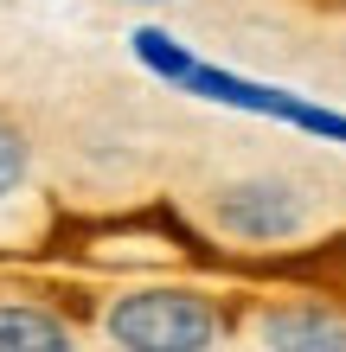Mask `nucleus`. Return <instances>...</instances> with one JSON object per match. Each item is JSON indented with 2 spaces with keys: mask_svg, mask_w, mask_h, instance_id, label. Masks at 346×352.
<instances>
[{
  "mask_svg": "<svg viewBox=\"0 0 346 352\" xmlns=\"http://www.w3.org/2000/svg\"><path fill=\"white\" fill-rule=\"evenodd\" d=\"M263 352H346V320L321 307H270L257 320Z\"/></svg>",
  "mask_w": 346,
  "mask_h": 352,
  "instance_id": "nucleus-4",
  "label": "nucleus"
},
{
  "mask_svg": "<svg viewBox=\"0 0 346 352\" xmlns=\"http://www.w3.org/2000/svg\"><path fill=\"white\" fill-rule=\"evenodd\" d=\"M0 352H77V340L52 307L0 301Z\"/></svg>",
  "mask_w": 346,
  "mask_h": 352,
  "instance_id": "nucleus-5",
  "label": "nucleus"
},
{
  "mask_svg": "<svg viewBox=\"0 0 346 352\" xmlns=\"http://www.w3.org/2000/svg\"><path fill=\"white\" fill-rule=\"evenodd\" d=\"M129 45H135V58H141V65H148V71L160 77V84H180V77H186V71L199 65V58H193L186 45H180L173 32H160V26H141V32L129 38Z\"/></svg>",
  "mask_w": 346,
  "mask_h": 352,
  "instance_id": "nucleus-6",
  "label": "nucleus"
},
{
  "mask_svg": "<svg viewBox=\"0 0 346 352\" xmlns=\"http://www.w3.org/2000/svg\"><path fill=\"white\" fill-rule=\"evenodd\" d=\"M212 224L237 243H282L308 224V199L289 179H237L212 192Z\"/></svg>",
  "mask_w": 346,
  "mask_h": 352,
  "instance_id": "nucleus-3",
  "label": "nucleus"
},
{
  "mask_svg": "<svg viewBox=\"0 0 346 352\" xmlns=\"http://www.w3.org/2000/svg\"><path fill=\"white\" fill-rule=\"evenodd\" d=\"M26 186V141H19L13 122H0V199Z\"/></svg>",
  "mask_w": 346,
  "mask_h": 352,
  "instance_id": "nucleus-7",
  "label": "nucleus"
},
{
  "mask_svg": "<svg viewBox=\"0 0 346 352\" xmlns=\"http://www.w3.org/2000/svg\"><path fill=\"white\" fill-rule=\"evenodd\" d=\"M186 96H206V102H225V109L244 116H270V122H289V129L314 135V141H340L346 148V116L340 109H321V102L295 96V90H276V84H257V77H237V71H218V65H193L180 77Z\"/></svg>",
  "mask_w": 346,
  "mask_h": 352,
  "instance_id": "nucleus-2",
  "label": "nucleus"
},
{
  "mask_svg": "<svg viewBox=\"0 0 346 352\" xmlns=\"http://www.w3.org/2000/svg\"><path fill=\"white\" fill-rule=\"evenodd\" d=\"M135 7H167V0H135Z\"/></svg>",
  "mask_w": 346,
  "mask_h": 352,
  "instance_id": "nucleus-8",
  "label": "nucleus"
},
{
  "mask_svg": "<svg viewBox=\"0 0 346 352\" xmlns=\"http://www.w3.org/2000/svg\"><path fill=\"white\" fill-rule=\"evenodd\" d=\"M103 333L116 352H212L218 307L193 288H129L109 301Z\"/></svg>",
  "mask_w": 346,
  "mask_h": 352,
  "instance_id": "nucleus-1",
  "label": "nucleus"
}]
</instances>
